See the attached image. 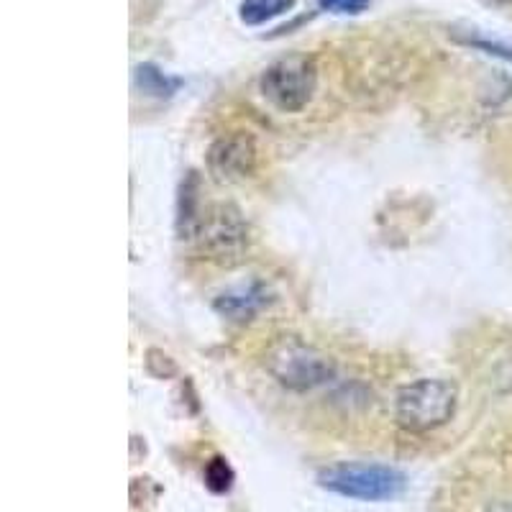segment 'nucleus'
Instances as JSON below:
<instances>
[{
  "mask_svg": "<svg viewBox=\"0 0 512 512\" xmlns=\"http://www.w3.org/2000/svg\"><path fill=\"white\" fill-rule=\"evenodd\" d=\"M318 484L333 495L361 502L395 500L405 492V474L384 464H333L318 474Z\"/></svg>",
  "mask_w": 512,
  "mask_h": 512,
  "instance_id": "nucleus-1",
  "label": "nucleus"
},
{
  "mask_svg": "<svg viewBox=\"0 0 512 512\" xmlns=\"http://www.w3.org/2000/svg\"><path fill=\"white\" fill-rule=\"evenodd\" d=\"M267 369L287 390L308 392L333 379L336 367L323 351L305 344L295 336H285L274 341L267 351Z\"/></svg>",
  "mask_w": 512,
  "mask_h": 512,
  "instance_id": "nucleus-2",
  "label": "nucleus"
},
{
  "mask_svg": "<svg viewBox=\"0 0 512 512\" xmlns=\"http://www.w3.org/2000/svg\"><path fill=\"white\" fill-rule=\"evenodd\" d=\"M456 410V387L446 379H418L402 387L395 415L400 428L410 433L436 431L451 420Z\"/></svg>",
  "mask_w": 512,
  "mask_h": 512,
  "instance_id": "nucleus-3",
  "label": "nucleus"
},
{
  "mask_svg": "<svg viewBox=\"0 0 512 512\" xmlns=\"http://www.w3.org/2000/svg\"><path fill=\"white\" fill-rule=\"evenodd\" d=\"M262 95L282 113H300L308 108L318 88V70L308 54H290L269 64L259 80Z\"/></svg>",
  "mask_w": 512,
  "mask_h": 512,
  "instance_id": "nucleus-4",
  "label": "nucleus"
},
{
  "mask_svg": "<svg viewBox=\"0 0 512 512\" xmlns=\"http://www.w3.org/2000/svg\"><path fill=\"white\" fill-rule=\"evenodd\" d=\"M192 244H198V249L213 262L233 264L239 262L249 246V228L233 205H210L192 236Z\"/></svg>",
  "mask_w": 512,
  "mask_h": 512,
  "instance_id": "nucleus-5",
  "label": "nucleus"
},
{
  "mask_svg": "<svg viewBox=\"0 0 512 512\" xmlns=\"http://www.w3.org/2000/svg\"><path fill=\"white\" fill-rule=\"evenodd\" d=\"M259 152L251 136L228 134L216 139L208 149V169L218 182H239L254 175Z\"/></svg>",
  "mask_w": 512,
  "mask_h": 512,
  "instance_id": "nucleus-6",
  "label": "nucleus"
},
{
  "mask_svg": "<svg viewBox=\"0 0 512 512\" xmlns=\"http://www.w3.org/2000/svg\"><path fill=\"white\" fill-rule=\"evenodd\" d=\"M267 303H269L267 287L259 285V282H251V285H241L223 292V295L216 300V310L221 315H226V318L244 323V320L254 318V315L259 313Z\"/></svg>",
  "mask_w": 512,
  "mask_h": 512,
  "instance_id": "nucleus-7",
  "label": "nucleus"
},
{
  "mask_svg": "<svg viewBox=\"0 0 512 512\" xmlns=\"http://www.w3.org/2000/svg\"><path fill=\"white\" fill-rule=\"evenodd\" d=\"M297 0H241L239 16L246 26H262L290 11Z\"/></svg>",
  "mask_w": 512,
  "mask_h": 512,
  "instance_id": "nucleus-8",
  "label": "nucleus"
},
{
  "mask_svg": "<svg viewBox=\"0 0 512 512\" xmlns=\"http://www.w3.org/2000/svg\"><path fill=\"white\" fill-rule=\"evenodd\" d=\"M136 82H139V88L144 93L154 95V98H169V95L180 88V80L167 77L154 64H141V67H136Z\"/></svg>",
  "mask_w": 512,
  "mask_h": 512,
  "instance_id": "nucleus-9",
  "label": "nucleus"
},
{
  "mask_svg": "<svg viewBox=\"0 0 512 512\" xmlns=\"http://www.w3.org/2000/svg\"><path fill=\"white\" fill-rule=\"evenodd\" d=\"M236 482V474H233L231 464H228L223 456H213V459L205 464V487L216 495H226L228 489Z\"/></svg>",
  "mask_w": 512,
  "mask_h": 512,
  "instance_id": "nucleus-10",
  "label": "nucleus"
},
{
  "mask_svg": "<svg viewBox=\"0 0 512 512\" xmlns=\"http://www.w3.org/2000/svg\"><path fill=\"white\" fill-rule=\"evenodd\" d=\"M318 6L338 16H359L369 8V0H318Z\"/></svg>",
  "mask_w": 512,
  "mask_h": 512,
  "instance_id": "nucleus-11",
  "label": "nucleus"
},
{
  "mask_svg": "<svg viewBox=\"0 0 512 512\" xmlns=\"http://www.w3.org/2000/svg\"><path fill=\"white\" fill-rule=\"evenodd\" d=\"M469 44H474L477 49H484V52L489 54H500V57L510 59L512 62V49L510 47H502V44H497V41H487V39H469Z\"/></svg>",
  "mask_w": 512,
  "mask_h": 512,
  "instance_id": "nucleus-12",
  "label": "nucleus"
},
{
  "mask_svg": "<svg viewBox=\"0 0 512 512\" xmlns=\"http://www.w3.org/2000/svg\"><path fill=\"white\" fill-rule=\"evenodd\" d=\"M497 3H512V0H497Z\"/></svg>",
  "mask_w": 512,
  "mask_h": 512,
  "instance_id": "nucleus-13",
  "label": "nucleus"
}]
</instances>
